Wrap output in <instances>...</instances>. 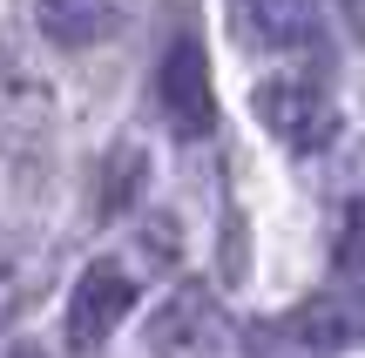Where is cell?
Masks as SVG:
<instances>
[{
	"mask_svg": "<svg viewBox=\"0 0 365 358\" xmlns=\"http://www.w3.org/2000/svg\"><path fill=\"white\" fill-rule=\"evenodd\" d=\"M41 27L61 41H81V34H102V0H41Z\"/></svg>",
	"mask_w": 365,
	"mask_h": 358,
	"instance_id": "obj_1",
	"label": "cell"
},
{
	"mask_svg": "<svg viewBox=\"0 0 365 358\" xmlns=\"http://www.w3.org/2000/svg\"><path fill=\"white\" fill-rule=\"evenodd\" d=\"M196 68H203V61H196V54L190 48H176V61H170V88H176V102H182V115H203V75H196Z\"/></svg>",
	"mask_w": 365,
	"mask_h": 358,
	"instance_id": "obj_2",
	"label": "cell"
}]
</instances>
